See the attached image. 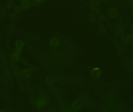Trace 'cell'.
I'll return each instance as SVG.
<instances>
[{"instance_id": "16", "label": "cell", "mask_w": 133, "mask_h": 112, "mask_svg": "<svg viewBox=\"0 0 133 112\" xmlns=\"http://www.w3.org/2000/svg\"><path fill=\"white\" fill-rule=\"evenodd\" d=\"M117 33L120 35H123L125 32V29L124 26L122 25L118 26L116 28Z\"/></svg>"}, {"instance_id": "12", "label": "cell", "mask_w": 133, "mask_h": 112, "mask_svg": "<svg viewBox=\"0 0 133 112\" xmlns=\"http://www.w3.org/2000/svg\"><path fill=\"white\" fill-rule=\"evenodd\" d=\"M0 79L2 84L4 86H7V85H8V80L4 75L1 70H0Z\"/></svg>"}, {"instance_id": "23", "label": "cell", "mask_w": 133, "mask_h": 112, "mask_svg": "<svg viewBox=\"0 0 133 112\" xmlns=\"http://www.w3.org/2000/svg\"><path fill=\"white\" fill-rule=\"evenodd\" d=\"M13 9L14 12L16 13H18V14H19L23 10L21 7L19 6H15L13 8Z\"/></svg>"}, {"instance_id": "8", "label": "cell", "mask_w": 133, "mask_h": 112, "mask_svg": "<svg viewBox=\"0 0 133 112\" xmlns=\"http://www.w3.org/2000/svg\"><path fill=\"white\" fill-rule=\"evenodd\" d=\"M0 61L4 65L7 66L8 65L7 58L3 51L2 50H0Z\"/></svg>"}, {"instance_id": "5", "label": "cell", "mask_w": 133, "mask_h": 112, "mask_svg": "<svg viewBox=\"0 0 133 112\" xmlns=\"http://www.w3.org/2000/svg\"><path fill=\"white\" fill-rule=\"evenodd\" d=\"M32 74V72L31 69L25 68L21 70V76L22 78L25 80H28L31 78Z\"/></svg>"}, {"instance_id": "4", "label": "cell", "mask_w": 133, "mask_h": 112, "mask_svg": "<svg viewBox=\"0 0 133 112\" xmlns=\"http://www.w3.org/2000/svg\"><path fill=\"white\" fill-rule=\"evenodd\" d=\"M20 6L22 10H26L33 7V2L29 0H23L20 2Z\"/></svg>"}, {"instance_id": "21", "label": "cell", "mask_w": 133, "mask_h": 112, "mask_svg": "<svg viewBox=\"0 0 133 112\" xmlns=\"http://www.w3.org/2000/svg\"><path fill=\"white\" fill-rule=\"evenodd\" d=\"M12 52L13 53L17 54L19 56H21L23 53V51L22 49H19L18 48H13V49L12 50Z\"/></svg>"}, {"instance_id": "14", "label": "cell", "mask_w": 133, "mask_h": 112, "mask_svg": "<svg viewBox=\"0 0 133 112\" xmlns=\"http://www.w3.org/2000/svg\"><path fill=\"white\" fill-rule=\"evenodd\" d=\"M15 3L13 0H7L6 2V8L7 9H11L13 8L15 6Z\"/></svg>"}, {"instance_id": "15", "label": "cell", "mask_w": 133, "mask_h": 112, "mask_svg": "<svg viewBox=\"0 0 133 112\" xmlns=\"http://www.w3.org/2000/svg\"><path fill=\"white\" fill-rule=\"evenodd\" d=\"M91 74L92 76L95 78H99L101 75V71L97 69H95L91 71Z\"/></svg>"}, {"instance_id": "6", "label": "cell", "mask_w": 133, "mask_h": 112, "mask_svg": "<svg viewBox=\"0 0 133 112\" xmlns=\"http://www.w3.org/2000/svg\"><path fill=\"white\" fill-rule=\"evenodd\" d=\"M7 17L10 20L13 21L18 20L19 18V14L15 13L14 11H9L7 13Z\"/></svg>"}, {"instance_id": "18", "label": "cell", "mask_w": 133, "mask_h": 112, "mask_svg": "<svg viewBox=\"0 0 133 112\" xmlns=\"http://www.w3.org/2000/svg\"><path fill=\"white\" fill-rule=\"evenodd\" d=\"M90 3L91 6L97 7L100 5L101 1V0H90Z\"/></svg>"}, {"instance_id": "10", "label": "cell", "mask_w": 133, "mask_h": 112, "mask_svg": "<svg viewBox=\"0 0 133 112\" xmlns=\"http://www.w3.org/2000/svg\"><path fill=\"white\" fill-rule=\"evenodd\" d=\"M25 42L21 39H18L15 42V48L18 49H23L25 46Z\"/></svg>"}, {"instance_id": "27", "label": "cell", "mask_w": 133, "mask_h": 112, "mask_svg": "<svg viewBox=\"0 0 133 112\" xmlns=\"http://www.w3.org/2000/svg\"><path fill=\"white\" fill-rule=\"evenodd\" d=\"M33 1L34 2H33V6H34L42 4L43 3V0H33Z\"/></svg>"}, {"instance_id": "13", "label": "cell", "mask_w": 133, "mask_h": 112, "mask_svg": "<svg viewBox=\"0 0 133 112\" xmlns=\"http://www.w3.org/2000/svg\"><path fill=\"white\" fill-rule=\"evenodd\" d=\"M20 58V56L15 53H13L11 56V61L13 63H16L19 61Z\"/></svg>"}, {"instance_id": "24", "label": "cell", "mask_w": 133, "mask_h": 112, "mask_svg": "<svg viewBox=\"0 0 133 112\" xmlns=\"http://www.w3.org/2000/svg\"><path fill=\"white\" fill-rule=\"evenodd\" d=\"M90 7V8L92 11L95 14L97 15L100 14V11H99L97 7L93 6H91V5Z\"/></svg>"}, {"instance_id": "33", "label": "cell", "mask_w": 133, "mask_h": 112, "mask_svg": "<svg viewBox=\"0 0 133 112\" xmlns=\"http://www.w3.org/2000/svg\"><path fill=\"white\" fill-rule=\"evenodd\" d=\"M2 64H1V63H0V70L2 71Z\"/></svg>"}, {"instance_id": "36", "label": "cell", "mask_w": 133, "mask_h": 112, "mask_svg": "<svg viewBox=\"0 0 133 112\" xmlns=\"http://www.w3.org/2000/svg\"></svg>"}, {"instance_id": "3", "label": "cell", "mask_w": 133, "mask_h": 112, "mask_svg": "<svg viewBox=\"0 0 133 112\" xmlns=\"http://www.w3.org/2000/svg\"><path fill=\"white\" fill-rule=\"evenodd\" d=\"M107 15L110 18H115L118 16V11L115 8H110L107 10Z\"/></svg>"}, {"instance_id": "26", "label": "cell", "mask_w": 133, "mask_h": 112, "mask_svg": "<svg viewBox=\"0 0 133 112\" xmlns=\"http://www.w3.org/2000/svg\"><path fill=\"white\" fill-rule=\"evenodd\" d=\"M19 61L23 65H29V62L27 60L26 58H25L21 57Z\"/></svg>"}, {"instance_id": "2", "label": "cell", "mask_w": 133, "mask_h": 112, "mask_svg": "<svg viewBox=\"0 0 133 112\" xmlns=\"http://www.w3.org/2000/svg\"><path fill=\"white\" fill-rule=\"evenodd\" d=\"M2 72L5 76L8 81L11 83L13 82V74L11 70L9 69L7 65L2 64Z\"/></svg>"}, {"instance_id": "17", "label": "cell", "mask_w": 133, "mask_h": 112, "mask_svg": "<svg viewBox=\"0 0 133 112\" xmlns=\"http://www.w3.org/2000/svg\"><path fill=\"white\" fill-rule=\"evenodd\" d=\"M16 80L17 85L19 89L21 90H23L24 88V84H23V82L22 80V78L16 79Z\"/></svg>"}, {"instance_id": "34", "label": "cell", "mask_w": 133, "mask_h": 112, "mask_svg": "<svg viewBox=\"0 0 133 112\" xmlns=\"http://www.w3.org/2000/svg\"><path fill=\"white\" fill-rule=\"evenodd\" d=\"M18 0V1H22V0Z\"/></svg>"}, {"instance_id": "25", "label": "cell", "mask_w": 133, "mask_h": 112, "mask_svg": "<svg viewBox=\"0 0 133 112\" xmlns=\"http://www.w3.org/2000/svg\"><path fill=\"white\" fill-rule=\"evenodd\" d=\"M98 28L101 32L104 33L105 32V29L104 26L102 23H99L98 25Z\"/></svg>"}, {"instance_id": "32", "label": "cell", "mask_w": 133, "mask_h": 112, "mask_svg": "<svg viewBox=\"0 0 133 112\" xmlns=\"http://www.w3.org/2000/svg\"><path fill=\"white\" fill-rule=\"evenodd\" d=\"M129 4L131 6H133V0H129Z\"/></svg>"}, {"instance_id": "19", "label": "cell", "mask_w": 133, "mask_h": 112, "mask_svg": "<svg viewBox=\"0 0 133 112\" xmlns=\"http://www.w3.org/2000/svg\"><path fill=\"white\" fill-rule=\"evenodd\" d=\"M6 45L7 47V49L9 53L11 54L12 53V49H11V45L10 44V41L9 39V36H7L6 39Z\"/></svg>"}, {"instance_id": "9", "label": "cell", "mask_w": 133, "mask_h": 112, "mask_svg": "<svg viewBox=\"0 0 133 112\" xmlns=\"http://www.w3.org/2000/svg\"><path fill=\"white\" fill-rule=\"evenodd\" d=\"M7 9L5 6L0 7V18L4 19L7 16Z\"/></svg>"}, {"instance_id": "20", "label": "cell", "mask_w": 133, "mask_h": 112, "mask_svg": "<svg viewBox=\"0 0 133 112\" xmlns=\"http://www.w3.org/2000/svg\"><path fill=\"white\" fill-rule=\"evenodd\" d=\"M88 18L90 21L93 23H95L97 21V18L95 15L90 13L88 15Z\"/></svg>"}, {"instance_id": "30", "label": "cell", "mask_w": 133, "mask_h": 112, "mask_svg": "<svg viewBox=\"0 0 133 112\" xmlns=\"http://www.w3.org/2000/svg\"><path fill=\"white\" fill-rule=\"evenodd\" d=\"M81 106V105L79 102H76L75 103H74L73 105H72V107H73L74 109H78V108H80V107Z\"/></svg>"}, {"instance_id": "31", "label": "cell", "mask_w": 133, "mask_h": 112, "mask_svg": "<svg viewBox=\"0 0 133 112\" xmlns=\"http://www.w3.org/2000/svg\"><path fill=\"white\" fill-rule=\"evenodd\" d=\"M8 111H9L7 110V109H2L0 110V112H6Z\"/></svg>"}, {"instance_id": "35", "label": "cell", "mask_w": 133, "mask_h": 112, "mask_svg": "<svg viewBox=\"0 0 133 112\" xmlns=\"http://www.w3.org/2000/svg\"><path fill=\"white\" fill-rule=\"evenodd\" d=\"M31 0V1L32 0Z\"/></svg>"}, {"instance_id": "28", "label": "cell", "mask_w": 133, "mask_h": 112, "mask_svg": "<svg viewBox=\"0 0 133 112\" xmlns=\"http://www.w3.org/2000/svg\"><path fill=\"white\" fill-rule=\"evenodd\" d=\"M45 102L43 100H39L37 103V105L39 108H42L44 106Z\"/></svg>"}, {"instance_id": "29", "label": "cell", "mask_w": 133, "mask_h": 112, "mask_svg": "<svg viewBox=\"0 0 133 112\" xmlns=\"http://www.w3.org/2000/svg\"><path fill=\"white\" fill-rule=\"evenodd\" d=\"M99 19L101 21H106L107 20V18L105 15H100L99 16Z\"/></svg>"}, {"instance_id": "7", "label": "cell", "mask_w": 133, "mask_h": 112, "mask_svg": "<svg viewBox=\"0 0 133 112\" xmlns=\"http://www.w3.org/2000/svg\"><path fill=\"white\" fill-rule=\"evenodd\" d=\"M60 41L57 37H53L51 39L50 44L51 47L55 48L58 47L60 45Z\"/></svg>"}, {"instance_id": "11", "label": "cell", "mask_w": 133, "mask_h": 112, "mask_svg": "<svg viewBox=\"0 0 133 112\" xmlns=\"http://www.w3.org/2000/svg\"><path fill=\"white\" fill-rule=\"evenodd\" d=\"M7 31L11 35L14 34L17 31V27L14 23H11L7 27Z\"/></svg>"}, {"instance_id": "1", "label": "cell", "mask_w": 133, "mask_h": 112, "mask_svg": "<svg viewBox=\"0 0 133 112\" xmlns=\"http://www.w3.org/2000/svg\"><path fill=\"white\" fill-rule=\"evenodd\" d=\"M11 70L12 74L15 79H19L22 78L21 76V69L20 67L15 63L11 62L10 63Z\"/></svg>"}, {"instance_id": "22", "label": "cell", "mask_w": 133, "mask_h": 112, "mask_svg": "<svg viewBox=\"0 0 133 112\" xmlns=\"http://www.w3.org/2000/svg\"><path fill=\"white\" fill-rule=\"evenodd\" d=\"M54 82V78L52 76H50L47 77L46 79V82L48 85H50Z\"/></svg>"}]
</instances>
